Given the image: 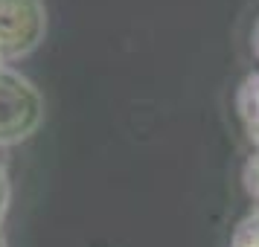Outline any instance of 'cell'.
Returning <instances> with one entry per match:
<instances>
[{
    "instance_id": "obj_1",
    "label": "cell",
    "mask_w": 259,
    "mask_h": 247,
    "mask_svg": "<svg viewBox=\"0 0 259 247\" xmlns=\"http://www.w3.org/2000/svg\"><path fill=\"white\" fill-rule=\"evenodd\" d=\"M44 122V96L26 76L0 67V149L29 140Z\"/></svg>"
},
{
    "instance_id": "obj_2",
    "label": "cell",
    "mask_w": 259,
    "mask_h": 247,
    "mask_svg": "<svg viewBox=\"0 0 259 247\" xmlns=\"http://www.w3.org/2000/svg\"><path fill=\"white\" fill-rule=\"evenodd\" d=\"M47 38L44 0H0V64L32 56Z\"/></svg>"
},
{
    "instance_id": "obj_3",
    "label": "cell",
    "mask_w": 259,
    "mask_h": 247,
    "mask_svg": "<svg viewBox=\"0 0 259 247\" xmlns=\"http://www.w3.org/2000/svg\"><path fill=\"white\" fill-rule=\"evenodd\" d=\"M9 201H12V183H9L6 166H3V160H0V224H3L6 212H9Z\"/></svg>"
},
{
    "instance_id": "obj_4",
    "label": "cell",
    "mask_w": 259,
    "mask_h": 247,
    "mask_svg": "<svg viewBox=\"0 0 259 247\" xmlns=\"http://www.w3.org/2000/svg\"><path fill=\"white\" fill-rule=\"evenodd\" d=\"M0 247H9L6 244V238H3V233H0Z\"/></svg>"
},
{
    "instance_id": "obj_5",
    "label": "cell",
    "mask_w": 259,
    "mask_h": 247,
    "mask_svg": "<svg viewBox=\"0 0 259 247\" xmlns=\"http://www.w3.org/2000/svg\"><path fill=\"white\" fill-rule=\"evenodd\" d=\"M256 47H259V29H256Z\"/></svg>"
},
{
    "instance_id": "obj_6",
    "label": "cell",
    "mask_w": 259,
    "mask_h": 247,
    "mask_svg": "<svg viewBox=\"0 0 259 247\" xmlns=\"http://www.w3.org/2000/svg\"><path fill=\"white\" fill-rule=\"evenodd\" d=\"M0 67H3V64H0Z\"/></svg>"
}]
</instances>
